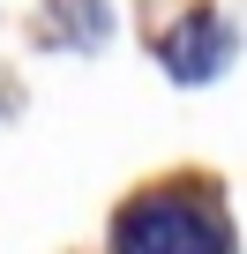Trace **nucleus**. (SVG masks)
Returning <instances> with one entry per match:
<instances>
[{"instance_id": "2", "label": "nucleus", "mask_w": 247, "mask_h": 254, "mask_svg": "<svg viewBox=\"0 0 247 254\" xmlns=\"http://www.w3.org/2000/svg\"><path fill=\"white\" fill-rule=\"evenodd\" d=\"M225 53H232V38H225V23H217V15H187L180 30H165V67H172L180 82L217 75V67H225Z\"/></svg>"}, {"instance_id": "1", "label": "nucleus", "mask_w": 247, "mask_h": 254, "mask_svg": "<svg viewBox=\"0 0 247 254\" xmlns=\"http://www.w3.org/2000/svg\"><path fill=\"white\" fill-rule=\"evenodd\" d=\"M112 254H225V217L202 187H150L120 209Z\"/></svg>"}]
</instances>
